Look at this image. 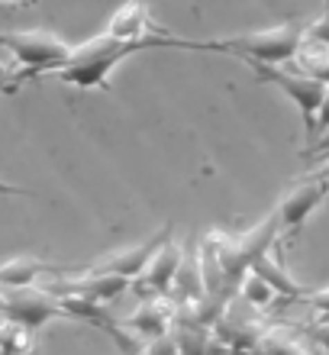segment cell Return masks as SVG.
<instances>
[{"instance_id": "6", "label": "cell", "mask_w": 329, "mask_h": 355, "mask_svg": "<svg viewBox=\"0 0 329 355\" xmlns=\"http://www.w3.org/2000/svg\"><path fill=\"white\" fill-rule=\"evenodd\" d=\"M126 288H130V281L120 278V275H107V271H91V268H85L81 275L78 271L58 275L55 281H48V291L55 297H85L94 300V304H107V300L120 297Z\"/></svg>"}, {"instance_id": "22", "label": "cell", "mask_w": 329, "mask_h": 355, "mask_svg": "<svg viewBox=\"0 0 329 355\" xmlns=\"http://www.w3.org/2000/svg\"><path fill=\"white\" fill-rule=\"evenodd\" d=\"M313 178H317V181H320V184L329 191V162H326V165H323V168L317 171V175H313Z\"/></svg>"}, {"instance_id": "12", "label": "cell", "mask_w": 329, "mask_h": 355, "mask_svg": "<svg viewBox=\"0 0 329 355\" xmlns=\"http://www.w3.org/2000/svg\"><path fill=\"white\" fill-rule=\"evenodd\" d=\"M274 249H278V245H272L268 252L258 255V259L249 265V271H255L258 278L268 281V284L274 288V294H281L284 300H301L303 294H307V288H301V284L287 275V268H284V262L278 259V252H274Z\"/></svg>"}, {"instance_id": "29", "label": "cell", "mask_w": 329, "mask_h": 355, "mask_svg": "<svg viewBox=\"0 0 329 355\" xmlns=\"http://www.w3.org/2000/svg\"><path fill=\"white\" fill-rule=\"evenodd\" d=\"M326 146H329V142H326Z\"/></svg>"}, {"instance_id": "1", "label": "cell", "mask_w": 329, "mask_h": 355, "mask_svg": "<svg viewBox=\"0 0 329 355\" xmlns=\"http://www.w3.org/2000/svg\"><path fill=\"white\" fill-rule=\"evenodd\" d=\"M145 49H194V52H213V39L207 42H197V39H178L168 36V33H159V36L149 39H113L107 33L87 39L81 46L71 49V58L58 68L55 75L65 81V85H75L81 91H94V87H107V78L113 75V68L126 62L136 52H145Z\"/></svg>"}, {"instance_id": "13", "label": "cell", "mask_w": 329, "mask_h": 355, "mask_svg": "<svg viewBox=\"0 0 329 355\" xmlns=\"http://www.w3.org/2000/svg\"><path fill=\"white\" fill-rule=\"evenodd\" d=\"M75 268H55L42 259H10L0 265V288H29L46 275H71Z\"/></svg>"}, {"instance_id": "16", "label": "cell", "mask_w": 329, "mask_h": 355, "mask_svg": "<svg viewBox=\"0 0 329 355\" xmlns=\"http://www.w3.org/2000/svg\"><path fill=\"white\" fill-rule=\"evenodd\" d=\"M33 329H23L10 320L0 327V355H33Z\"/></svg>"}, {"instance_id": "20", "label": "cell", "mask_w": 329, "mask_h": 355, "mask_svg": "<svg viewBox=\"0 0 329 355\" xmlns=\"http://www.w3.org/2000/svg\"><path fill=\"white\" fill-rule=\"evenodd\" d=\"M303 33H307V39H317V42L329 46V7L320 19H313L310 26H303Z\"/></svg>"}, {"instance_id": "4", "label": "cell", "mask_w": 329, "mask_h": 355, "mask_svg": "<svg viewBox=\"0 0 329 355\" xmlns=\"http://www.w3.org/2000/svg\"><path fill=\"white\" fill-rule=\"evenodd\" d=\"M255 71V78L258 81H265V85H274L278 91H284L287 97L294 101V107L301 110V120H303V132H307V142L313 139V123H317V110H320L323 97H326L329 85L326 81H320V78H310L303 75V71H284L281 65H249Z\"/></svg>"}, {"instance_id": "3", "label": "cell", "mask_w": 329, "mask_h": 355, "mask_svg": "<svg viewBox=\"0 0 329 355\" xmlns=\"http://www.w3.org/2000/svg\"><path fill=\"white\" fill-rule=\"evenodd\" d=\"M0 49H7L17 58V65L26 68L29 75H46V71L55 75L71 58L75 46L46 29H13V33H0Z\"/></svg>"}, {"instance_id": "18", "label": "cell", "mask_w": 329, "mask_h": 355, "mask_svg": "<svg viewBox=\"0 0 329 355\" xmlns=\"http://www.w3.org/2000/svg\"><path fill=\"white\" fill-rule=\"evenodd\" d=\"M307 336L323 349V355H329V313H323V320H317V323L307 329Z\"/></svg>"}, {"instance_id": "19", "label": "cell", "mask_w": 329, "mask_h": 355, "mask_svg": "<svg viewBox=\"0 0 329 355\" xmlns=\"http://www.w3.org/2000/svg\"><path fill=\"white\" fill-rule=\"evenodd\" d=\"M297 304H307L310 310L317 313H329V288H320V291H307Z\"/></svg>"}, {"instance_id": "2", "label": "cell", "mask_w": 329, "mask_h": 355, "mask_svg": "<svg viewBox=\"0 0 329 355\" xmlns=\"http://www.w3.org/2000/svg\"><path fill=\"white\" fill-rule=\"evenodd\" d=\"M303 23H284L272 29H255L233 39H213V52H229V55L242 58L245 65H284L297 55L303 42Z\"/></svg>"}, {"instance_id": "9", "label": "cell", "mask_w": 329, "mask_h": 355, "mask_svg": "<svg viewBox=\"0 0 329 355\" xmlns=\"http://www.w3.org/2000/svg\"><path fill=\"white\" fill-rule=\"evenodd\" d=\"M168 236H171V226H161L159 233L149 236V239H142V243H136V245H126V249H116V252L97 259V262L91 265V271L120 275V278H126V281L139 278L142 271H145V265H149V259L155 255V249H159Z\"/></svg>"}, {"instance_id": "5", "label": "cell", "mask_w": 329, "mask_h": 355, "mask_svg": "<svg viewBox=\"0 0 329 355\" xmlns=\"http://www.w3.org/2000/svg\"><path fill=\"white\" fill-rule=\"evenodd\" d=\"M0 317L36 333V329L46 327L48 320L65 317V310H62V300L48 288L29 284V288H3V313Z\"/></svg>"}, {"instance_id": "14", "label": "cell", "mask_w": 329, "mask_h": 355, "mask_svg": "<svg viewBox=\"0 0 329 355\" xmlns=\"http://www.w3.org/2000/svg\"><path fill=\"white\" fill-rule=\"evenodd\" d=\"M294 58H297V65H301L303 75L320 78V81L329 85V46L303 36V42H301V49H297V55Z\"/></svg>"}, {"instance_id": "28", "label": "cell", "mask_w": 329, "mask_h": 355, "mask_svg": "<svg viewBox=\"0 0 329 355\" xmlns=\"http://www.w3.org/2000/svg\"><path fill=\"white\" fill-rule=\"evenodd\" d=\"M136 355H142V352H136Z\"/></svg>"}, {"instance_id": "7", "label": "cell", "mask_w": 329, "mask_h": 355, "mask_svg": "<svg viewBox=\"0 0 329 355\" xmlns=\"http://www.w3.org/2000/svg\"><path fill=\"white\" fill-rule=\"evenodd\" d=\"M181 259H184V249L178 245V239H165V243L155 249V255L149 259V265H145V271H142L136 281V288L142 297H165V294H171V284H175V275H178L181 268Z\"/></svg>"}, {"instance_id": "24", "label": "cell", "mask_w": 329, "mask_h": 355, "mask_svg": "<svg viewBox=\"0 0 329 355\" xmlns=\"http://www.w3.org/2000/svg\"><path fill=\"white\" fill-rule=\"evenodd\" d=\"M0 313H3V288H0Z\"/></svg>"}, {"instance_id": "8", "label": "cell", "mask_w": 329, "mask_h": 355, "mask_svg": "<svg viewBox=\"0 0 329 355\" xmlns=\"http://www.w3.org/2000/svg\"><path fill=\"white\" fill-rule=\"evenodd\" d=\"M326 197H329V191L317 181V178L291 187L287 197H284L281 204H278V210H274L278 226H281V236H297L301 233V226L310 220V214L326 200Z\"/></svg>"}, {"instance_id": "17", "label": "cell", "mask_w": 329, "mask_h": 355, "mask_svg": "<svg viewBox=\"0 0 329 355\" xmlns=\"http://www.w3.org/2000/svg\"><path fill=\"white\" fill-rule=\"evenodd\" d=\"M142 355H181L178 352V339L168 333H161L155 339H145V346H142Z\"/></svg>"}, {"instance_id": "23", "label": "cell", "mask_w": 329, "mask_h": 355, "mask_svg": "<svg viewBox=\"0 0 329 355\" xmlns=\"http://www.w3.org/2000/svg\"><path fill=\"white\" fill-rule=\"evenodd\" d=\"M0 194H26V191H19V187H10V184H0Z\"/></svg>"}, {"instance_id": "15", "label": "cell", "mask_w": 329, "mask_h": 355, "mask_svg": "<svg viewBox=\"0 0 329 355\" xmlns=\"http://www.w3.org/2000/svg\"><path fill=\"white\" fill-rule=\"evenodd\" d=\"M239 294H242V300L249 304V307H272V300L278 297L274 294V288L268 284L265 278H258L255 271H245L242 275V281H239Z\"/></svg>"}, {"instance_id": "10", "label": "cell", "mask_w": 329, "mask_h": 355, "mask_svg": "<svg viewBox=\"0 0 329 355\" xmlns=\"http://www.w3.org/2000/svg\"><path fill=\"white\" fill-rule=\"evenodd\" d=\"M159 33H165V29L152 26L149 7L142 0H126L107 19V36H113V39H149V36H159Z\"/></svg>"}, {"instance_id": "26", "label": "cell", "mask_w": 329, "mask_h": 355, "mask_svg": "<svg viewBox=\"0 0 329 355\" xmlns=\"http://www.w3.org/2000/svg\"><path fill=\"white\" fill-rule=\"evenodd\" d=\"M301 355H310V352H307V349H303V352H301Z\"/></svg>"}, {"instance_id": "21", "label": "cell", "mask_w": 329, "mask_h": 355, "mask_svg": "<svg viewBox=\"0 0 329 355\" xmlns=\"http://www.w3.org/2000/svg\"><path fill=\"white\" fill-rule=\"evenodd\" d=\"M329 132V91H326V97H323V103H320V110H317V123H313V146L323 139Z\"/></svg>"}, {"instance_id": "27", "label": "cell", "mask_w": 329, "mask_h": 355, "mask_svg": "<svg viewBox=\"0 0 329 355\" xmlns=\"http://www.w3.org/2000/svg\"><path fill=\"white\" fill-rule=\"evenodd\" d=\"M326 7H329V0H326Z\"/></svg>"}, {"instance_id": "11", "label": "cell", "mask_w": 329, "mask_h": 355, "mask_svg": "<svg viewBox=\"0 0 329 355\" xmlns=\"http://www.w3.org/2000/svg\"><path fill=\"white\" fill-rule=\"evenodd\" d=\"M175 310H178V304H171V300H165V297H145L139 304V310L126 320V327H130L139 339H155V336H161V333L171 329Z\"/></svg>"}, {"instance_id": "25", "label": "cell", "mask_w": 329, "mask_h": 355, "mask_svg": "<svg viewBox=\"0 0 329 355\" xmlns=\"http://www.w3.org/2000/svg\"><path fill=\"white\" fill-rule=\"evenodd\" d=\"M7 3H23V0H7Z\"/></svg>"}]
</instances>
